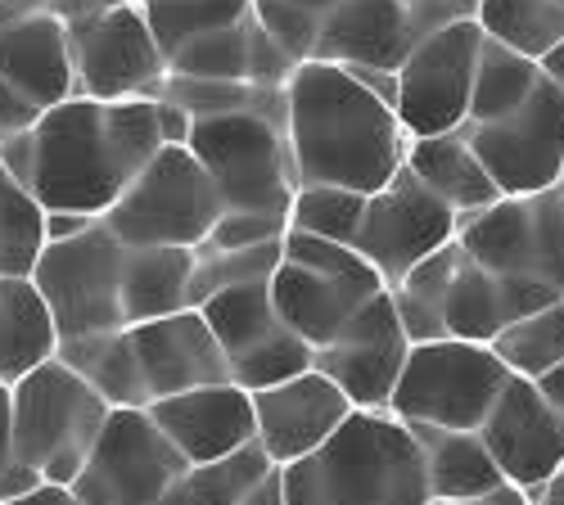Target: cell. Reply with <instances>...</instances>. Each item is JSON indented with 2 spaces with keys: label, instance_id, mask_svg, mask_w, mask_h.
<instances>
[{
  "label": "cell",
  "instance_id": "obj_1",
  "mask_svg": "<svg viewBox=\"0 0 564 505\" xmlns=\"http://www.w3.org/2000/svg\"><path fill=\"white\" fill-rule=\"evenodd\" d=\"M163 150L159 100L73 96L45 109L23 141L0 150V163L45 204V212L105 217Z\"/></svg>",
  "mask_w": 564,
  "mask_h": 505
},
{
  "label": "cell",
  "instance_id": "obj_2",
  "mask_svg": "<svg viewBox=\"0 0 564 505\" xmlns=\"http://www.w3.org/2000/svg\"><path fill=\"white\" fill-rule=\"evenodd\" d=\"M285 96V135L299 186H344L357 195H375L406 167L411 135L398 109L348 68L307 59L290 77Z\"/></svg>",
  "mask_w": 564,
  "mask_h": 505
},
{
  "label": "cell",
  "instance_id": "obj_3",
  "mask_svg": "<svg viewBox=\"0 0 564 505\" xmlns=\"http://www.w3.org/2000/svg\"><path fill=\"white\" fill-rule=\"evenodd\" d=\"M55 356L68 361L90 388H100L109 406L131 410H150L163 397L230 380L226 352L199 307L109 334L64 339Z\"/></svg>",
  "mask_w": 564,
  "mask_h": 505
},
{
  "label": "cell",
  "instance_id": "obj_4",
  "mask_svg": "<svg viewBox=\"0 0 564 505\" xmlns=\"http://www.w3.org/2000/svg\"><path fill=\"white\" fill-rule=\"evenodd\" d=\"M290 505H430L420 429L389 406H357L352 420L299 465H285Z\"/></svg>",
  "mask_w": 564,
  "mask_h": 505
},
{
  "label": "cell",
  "instance_id": "obj_5",
  "mask_svg": "<svg viewBox=\"0 0 564 505\" xmlns=\"http://www.w3.org/2000/svg\"><path fill=\"white\" fill-rule=\"evenodd\" d=\"M10 393H14L19 465L32 470L41 483L73 487L113 416L109 397L90 388L59 356H51L32 375L10 384Z\"/></svg>",
  "mask_w": 564,
  "mask_h": 505
},
{
  "label": "cell",
  "instance_id": "obj_6",
  "mask_svg": "<svg viewBox=\"0 0 564 505\" xmlns=\"http://www.w3.org/2000/svg\"><path fill=\"white\" fill-rule=\"evenodd\" d=\"M456 240L524 311L564 298V186L546 195H506L469 217Z\"/></svg>",
  "mask_w": 564,
  "mask_h": 505
},
{
  "label": "cell",
  "instance_id": "obj_7",
  "mask_svg": "<svg viewBox=\"0 0 564 505\" xmlns=\"http://www.w3.org/2000/svg\"><path fill=\"white\" fill-rule=\"evenodd\" d=\"M389 294L384 275L375 271L352 244H335L307 231L285 235V257L271 275V298L280 320L307 339L312 348H325L348 320L370 303Z\"/></svg>",
  "mask_w": 564,
  "mask_h": 505
},
{
  "label": "cell",
  "instance_id": "obj_8",
  "mask_svg": "<svg viewBox=\"0 0 564 505\" xmlns=\"http://www.w3.org/2000/svg\"><path fill=\"white\" fill-rule=\"evenodd\" d=\"M510 380V365L492 352V343L430 339L411 348L389 410L406 425L479 433Z\"/></svg>",
  "mask_w": 564,
  "mask_h": 505
},
{
  "label": "cell",
  "instance_id": "obj_9",
  "mask_svg": "<svg viewBox=\"0 0 564 505\" xmlns=\"http://www.w3.org/2000/svg\"><path fill=\"white\" fill-rule=\"evenodd\" d=\"M221 212L226 204L217 180L191 145H167L105 212V226L131 249H199Z\"/></svg>",
  "mask_w": 564,
  "mask_h": 505
},
{
  "label": "cell",
  "instance_id": "obj_10",
  "mask_svg": "<svg viewBox=\"0 0 564 505\" xmlns=\"http://www.w3.org/2000/svg\"><path fill=\"white\" fill-rule=\"evenodd\" d=\"M127 266L131 244L109 231L105 217L73 240L45 244L32 285L51 307L59 343L127 330Z\"/></svg>",
  "mask_w": 564,
  "mask_h": 505
},
{
  "label": "cell",
  "instance_id": "obj_11",
  "mask_svg": "<svg viewBox=\"0 0 564 505\" xmlns=\"http://www.w3.org/2000/svg\"><path fill=\"white\" fill-rule=\"evenodd\" d=\"M191 154L217 180L226 212H280L290 217L299 195V172L290 135L262 113L195 118Z\"/></svg>",
  "mask_w": 564,
  "mask_h": 505
},
{
  "label": "cell",
  "instance_id": "obj_12",
  "mask_svg": "<svg viewBox=\"0 0 564 505\" xmlns=\"http://www.w3.org/2000/svg\"><path fill=\"white\" fill-rule=\"evenodd\" d=\"M488 32L479 19L452 23L425 36L398 68V118L411 141L425 135H447L469 122V100H475V77Z\"/></svg>",
  "mask_w": 564,
  "mask_h": 505
},
{
  "label": "cell",
  "instance_id": "obj_13",
  "mask_svg": "<svg viewBox=\"0 0 564 505\" xmlns=\"http://www.w3.org/2000/svg\"><path fill=\"white\" fill-rule=\"evenodd\" d=\"M185 470H191V461L154 425L150 410L113 406L73 492L86 505H163V496Z\"/></svg>",
  "mask_w": 564,
  "mask_h": 505
},
{
  "label": "cell",
  "instance_id": "obj_14",
  "mask_svg": "<svg viewBox=\"0 0 564 505\" xmlns=\"http://www.w3.org/2000/svg\"><path fill=\"white\" fill-rule=\"evenodd\" d=\"M199 311L226 352L230 384H240L249 393L275 388V384H285V380L316 365V348L280 320L275 298H271V281L213 294Z\"/></svg>",
  "mask_w": 564,
  "mask_h": 505
},
{
  "label": "cell",
  "instance_id": "obj_15",
  "mask_svg": "<svg viewBox=\"0 0 564 505\" xmlns=\"http://www.w3.org/2000/svg\"><path fill=\"white\" fill-rule=\"evenodd\" d=\"M460 217L420 180L411 167H402L384 190L366 199L361 231L352 249L384 275V285L398 289L415 266H425L434 253H443L460 235Z\"/></svg>",
  "mask_w": 564,
  "mask_h": 505
},
{
  "label": "cell",
  "instance_id": "obj_16",
  "mask_svg": "<svg viewBox=\"0 0 564 505\" xmlns=\"http://www.w3.org/2000/svg\"><path fill=\"white\" fill-rule=\"evenodd\" d=\"M77 96L86 100H159L167 81L163 45L145 6H118L109 14L68 23Z\"/></svg>",
  "mask_w": 564,
  "mask_h": 505
},
{
  "label": "cell",
  "instance_id": "obj_17",
  "mask_svg": "<svg viewBox=\"0 0 564 505\" xmlns=\"http://www.w3.org/2000/svg\"><path fill=\"white\" fill-rule=\"evenodd\" d=\"M460 131L501 195H546L564 186V96L546 77L520 109L492 122H465Z\"/></svg>",
  "mask_w": 564,
  "mask_h": 505
},
{
  "label": "cell",
  "instance_id": "obj_18",
  "mask_svg": "<svg viewBox=\"0 0 564 505\" xmlns=\"http://www.w3.org/2000/svg\"><path fill=\"white\" fill-rule=\"evenodd\" d=\"M411 348L415 343L389 289L370 298L330 343L316 348V371L330 375L357 406H389Z\"/></svg>",
  "mask_w": 564,
  "mask_h": 505
},
{
  "label": "cell",
  "instance_id": "obj_19",
  "mask_svg": "<svg viewBox=\"0 0 564 505\" xmlns=\"http://www.w3.org/2000/svg\"><path fill=\"white\" fill-rule=\"evenodd\" d=\"M497 470L510 487L538 496L564 470V410L542 393L538 380L514 375L479 429Z\"/></svg>",
  "mask_w": 564,
  "mask_h": 505
},
{
  "label": "cell",
  "instance_id": "obj_20",
  "mask_svg": "<svg viewBox=\"0 0 564 505\" xmlns=\"http://www.w3.org/2000/svg\"><path fill=\"white\" fill-rule=\"evenodd\" d=\"M357 402L316 365L275 388L253 393V416H258V442L267 447L271 461L285 470L312 455L321 442H330L348 420Z\"/></svg>",
  "mask_w": 564,
  "mask_h": 505
},
{
  "label": "cell",
  "instance_id": "obj_21",
  "mask_svg": "<svg viewBox=\"0 0 564 505\" xmlns=\"http://www.w3.org/2000/svg\"><path fill=\"white\" fill-rule=\"evenodd\" d=\"M0 81L19 86L41 109L77 96L68 23L45 10V0L0 6Z\"/></svg>",
  "mask_w": 564,
  "mask_h": 505
},
{
  "label": "cell",
  "instance_id": "obj_22",
  "mask_svg": "<svg viewBox=\"0 0 564 505\" xmlns=\"http://www.w3.org/2000/svg\"><path fill=\"white\" fill-rule=\"evenodd\" d=\"M154 425L176 442V451L191 465L221 461V455L258 442V416H253V393L240 384H204L191 393H176L150 406Z\"/></svg>",
  "mask_w": 564,
  "mask_h": 505
},
{
  "label": "cell",
  "instance_id": "obj_23",
  "mask_svg": "<svg viewBox=\"0 0 564 505\" xmlns=\"http://www.w3.org/2000/svg\"><path fill=\"white\" fill-rule=\"evenodd\" d=\"M420 45L406 0H339L321 19L312 59L339 68H389L398 73Z\"/></svg>",
  "mask_w": 564,
  "mask_h": 505
},
{
  "label": "cell",
  "instance_id": "obj_24",
  "mask_svg": "<svg viewBox=\"0 0 564 505\" xmlns=\"http://www.w3.org/2000/svg\"><path fill=\"white\" fill-rule=\"evenodd\" d=\"M406 167L425 180V186L460 217H479L492 204H501V186L492 180V172L484 167V158L475 154L465 131H447V135H425V141L406 145Z\"/></svg>",
  "mask_w": 564,
  "mask_h": 505
},
{
  "label": "cell",
  "instance_id": "obj_25",
  "mask_svg": "<svg viewBox=\"0 0 564 505\" xmlns=\"http://www.w3.org/2000/svg\"><path fill=\"white\" fill-rule=\"evenodd\" d=\"M59 352V330L32 281L0 275V384H19Z\"/></svg>",
  "mask_w": 564,
  "mask_h": 505
},
{
  "label": "cell",
  "instance_id": "obj_26",
  "mask_svg": "<svg viewBox=\"0 0 564 505\" xmlns=\"http://www.w3.org/2000/svg\"><path fill=\"white\" fill-rule=\"evenodd\" d=\"M415 429H420V442H425L434 501H475L510 487L479 433H447L430 425H415Z\"/></svg>",
  "mask_w": 564,
  "mask_h": 505
},
{
  "label": "cell",
  "instance_id": "obj_27",
  "mask_svg": "<svg viewBox=\"0 0 564 505\" xmlns=\"http://www.w3.org/2000/svg\"><path fill=\"white\" fill-rule=\"evenodd\" d=\"M195 249H131L127 266V326L172 316L191 307Z\"/></svg>",
  "mask_w": 564,
  "mask_h": 505
},
{
  "label": "cell",
  "instance_id": "obj_28",
  "mask_svg": "<svg viewBox=\"0 0 564 505\" xmlns=\"http://www.w3.org/2000/svg\"><path fill=\"white\" fill-rule=\"evenodd\" d=\"M45 217H51L45 204L0 163V275H10V281H32L36 275V262L51 244Z\"/></svg>",
  "mask_w": 564,
  "mask_h": 505
},
{
  "label": "cell",
  "instance_id": "obj_29",
  "mask_svg": "<svg viewBox=\"0 0 564 505\" xmlns=\"http://www.w3.org/2000/svg\"><path fill=\"white\" fill-rule=\"evenodd\" d=\"M275 470V461L267 455L262 442H249L240 451L221 455V461H204V465H191L172 492L163 496V505H240L267 474Z\"/></svg>",
  "mask_w": 564,
  "mask_h": 505
},
{
  "label": "cell",
  "instance_id": "obj_30",
  "mask_svg": "<svg viewBox=\"0 0 564 505\" xmlns=\"http://www.w3.org/2000/svg\"><path fill=\"white\" fill-rule=\"evenodd\" d=\"M475 19L492 41L538 64L564 41V0H479Z\"/></svg>",
  "mask_w": 564,
  "mask_h": 505
},
{
  "label": "cell",
  "instance_id": "obj_31",
  "mask_svg": "<svg viewBox=\"0 0 564 505\" xmlns=\"http://www.w3.org/2000/svg\"><path fill=\"white\" fill-rule=\"evenodd\" d=\"M492 352L510 365V375H520V380H546L551 371H560L564 365V298L506 326L492 339Z\"/></svg>",
  "mask_w": 564,
  "mask_h": 505
},
{
  "label": "cell",
  "instance_id": "obj_32",
  "mask_svg": "<svg viewBox=\"0 0 564 505\" xmlns=\"http://www.w3.org/2000/svg\"><path fill=\"white\" fill-rule=\"evenodd\" d=\"M542 81L538 59L514 55L501 41H484L479 55V77H475V100H469V122H492L510 109H520Z\"/></svg>",
  "mask_w": 564,
  "mask_h": 505
},
{
  "label": "cell",
  "instance_id": "obj_33",
  "mask_svg": "<svg viewBox=\"0 0 564 505\" xmlns=\"http://www.w3.org/2000/svg\"><path fill=\"white\" fill-rule=\"evenodd\" d=\"M249 10H253V0H150L145 19L163 45V59H172L181 45L240 23Z\"/></svg>",
  "mask_w": 564,
  "mask_h": 505
},
{
  "label": "cell",
  "instance_id": "obj_34",
  "mask_svg": "<svg viewBox=\"0 0 564 505\" xmlns=\"http://www.w3.org/2000/svg\"><path fill=\"white\" fill-rule=\"evenodd\" d=\"M253 59V10L221 32H208L167 59V73L176 77H213V81H249Z\"/></svg>",
  "mask_w": 564,
  "mask_h": 505
},
{
  "label": "cell",
  "instance_id": "obj_35",
  "mask_svg": "<svg viewBox=\"0 0 564 505\" xmlns=\"http://www.w3.org/2000/svg\"><path fill=\"white\" fill-rule=\"evenodd\" d=\"M195 257L199 262H195V281H191V307H204L213 294L271 281L280 257H285V240L235 249V253H195Z\"/></svg>",
  "mask_w": 564,
  "mask_h": 505
},
{
  "label": "cell",
  "instance_id": "obj_36",
  "mask_svg": "<svg viewBox=\"0 0 564 505\" xmlns=\"http://www.w3.org/2000/svg\"><path fill=\"white\" fill-rule=\"evenodd\" d=\"M366 199L370 195H357L344 186H299L290 226L307 235H321V240H335V244H352L366 217Z\"/></svg>",
  "mask_w": 564,
  "mask_h": 505
},
{
  "label": "cell",
  "instance_id": "obj_37",
  "mask_svg": "<svg viewBox=\"0 0 564 505\" xmlns=\"http://www.w3.org/2000/svg\"><path fill=\"white\" fill-rule=\"evenodd\" d=\"M285 235H290V217H280V212H221L213 235L195 253H235V249L271 244Z\"/></svg>",
  "mask_w": 564,
  "mask_h": 505
},
{
  "label": "cell",
  "instance_id": "obj_38",
  "mask_svg": "<svg viewBox=\"0 0 564 505\" xmlns=\"http://www.w3.org/2000/svg\"><path fill=\"white\" fill-rule=\"evenodd\" d=\"M253 14H258V23H262L280 45H285V51H290L299 64L312 59L316 32H321V19H316V14L294 10V6H285V0H253Z\"/></svg>",
  "mask_w": 564,
  "mask_h": 505
},
{
  "label": "cell",
  "instance_id": "obj_39",
  "mask_svg": "<svg viewBox=\"0 0 564 505\" xmlns=\"http://www.w3.org/2000/svg\"><path fill=\"white\" fill-rule=\"evenodd\" d=\"M32 487H41V479L19 465L14 451V393L10 384H0V505L28 496Z\"/></svg>",
  "mask_w": 564,
  "mask_h": 505
},
{
  "label": "cell",
  "instance_id": "obj_40",
  "mask_svg": "<svg viewBox=\"0 0 564 505\" xmlns=\"http://www.w3.org/2000/svg\"><path fill=\"white\" fill-rule=\"evenodd\" d=\"M41 105L32 100V96H23L19 86H10V81H0V150L6 145H14V141H23V135L41 122Z\"/></svg>",
  "mask_w": 564,
  "mask_h": 505
},
{
  "label": "cell",
  "instance_id": "obj_41",
  "mask_svg": "<svg viewBox=\"0 0 564 505\" xmlns=\"http://www.w3.org/2000/svg\"><path fill=\"white\" fill-rule=\"evenodd\" d=\"M118 6H135V0H45V10L59 14L64 23H82V19H96V14H109Z\"/></svg>",
  "mask_w": 564,
  "mask_h": 505
},
{
  "label": "cell",
  "instance_id": "obj_42",
  "mask_svg": "<svg viewBox=\"0 0 564 505\" xmlns=\"http://www.w3.org/2000/svg\"><path fill=\"white\" fill-rule=\"evenodd\" d=\"M159 127H163V141L167 145H191L195 118L185 113V109H176V105H167V100H159Z\"/></svg>",
  "mask_w": 564,
  "mask_h": 505
},
{
  "label": "cell",
  "instance_id": "obj_43",
  "mask_svg": "<svg viewBox=\"0 0 564 505\" xmlns=\"http://www.w3.org/2000/svg\"><path fill=\"white\" fill-rule=\"evenodd\" d=\"M240 505H290V492H285V470L275 465V470H271V474H267V479H262V483H258V487H253V492H249Z\"/></svg>",
  "mask_w": 564,
  "mask_h": 505
},
{
  "label": "cell",
  "instance_id": "obj_44",
  "mask_svg": "<svg viewBox=\"0 0 564 505\" xmlns=\"http://www.w3.org/2000/svg\"><path fill=\"white\" fill-rule=\"evenodd\" d=\"M100 217H82V212H51L45 217V231H51V244L55 240H73V235H82V231H90Z\"/></svg>",
  "mask_w": 564,
  "mask_h": 505
},
{
  "label": "cell",
  "instance_id": "obj_45",
  "mask_svg": "<svg viewBox=\"0 0 564 505\" xmlns=\"http://www.w3.org/2000/svg\"><path fill=\"white\" fill-rule=\"evenodd\" d=\"M10 505H86L73 487H59V483H41V487H32L28 496H19V501H10Z\"/></svg>",
  "mask_w": 564,
  "mask_h": 505
},
{
  "label": "cell",
  "instance_id": "obj_46",
  "mask_svg": "<svg viewBox=\"0 0 564 505\" xmlns=\"http://www.w3.org/2000/svg\"><path fill=\"white\" fill-rule=\"evenodd\" d=\"M430 505H538V501L529 492H520V487H501V492L475 496V501H430Z\"/></svg>",
  "mask_w": 564,
  "mask_h": 505
},
{
  "label": "cell",
  "instance_id": "obj_47",
  "mask_svg": "<svg viewBox=\"0 0 564 505\" xmlns=\"http://www.w3.org/2000/svg\"><path fill=\"white\" fill-rule=\"evenodd\" d=\"M538 68H542V77H546V81L560 90V96H564V41L555 45V51H551V55H546Z\"/></svg>",
  "mask_w": 564,
  "mask_h": 505
},
{
  "label": "cell",
  "instance_id": "obj_48",
  "mask_svg": "<svg viewBox=\"0 0 564 505\" xmlns=\"http://www.w3.org/2000/svg\"><path fill=\"white\" fill-rule=\"evenodd\" d=\"M538 384H542V393L564 410V365H560V371H551L546 380H538Z\"/></svg>",
  "mask_w": 564,
  "mask_h": 505
},
{
  "label": "cell",
  "instance_id": "obj_49",
  "mask_svg": "<svg viewBox=\"0 0 564 505\" xmlns=\"http://www.w3.org/2000/svg\"><path fill=\"white\" fill-rule=\"evenodd\" d=\"M533 501H538V505H564V470H560V474H555V479H551Z\"/></svg>",
  "mask_w": 564,
  "mask_h": 505
},
{
  "label": "cell",
  "instance_id": "obj_50",
  "mask_svg": "<svg viewBox=\"0 0 564 505\" xmlns=\"http://www.w3.org/2000/svg\"><path fill=\"white\" fill-rule=\"evenodd\" d=\"M285 6H294V10H307V14H316V19H325L330 14L339 0H285Z\"/></svg>",
  "mask_w": 564,
  "mask_h": 505
},
{
  "label": "cell",
  "instance_id": "obj_51",
  "mask_svg": "<svg viewBox=\"0 0 564 505\" xmlns=\"http://www.w3.org/2000/svg\"><path fill=\"white\" fill-rule=\"evenodd\" d=\"M0 6H10V0H0Z\"/></svg>",
  "mask_w": 564,
  "mask_h": 505
}]
</instances>
